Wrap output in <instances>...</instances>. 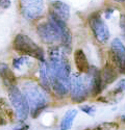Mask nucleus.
Masks as SVG:
<instances>
[{
    "instance_id": "f257e3e1",
    "label": "nucleus",
    "mask_w": 125,
    "mask_h": 130,
    "mask_svg": "<svg viewBox=\"0 0 125 130\" xmlns=\"http://www.w3.org/2000/svg\"><path fill=\"white\" fill-rule=\"evenodd\" d=\"M49 61L47 62L50 79V89L56 96L65 97L70 92L71 67L66 51L61 47L53 46L48 49Z\"/></svg>"
},
{
    "instance_id": "f03ea898",
    "label": "nucleus",
    "mask_w": 125,
    "mask_h": 130,
    "mask_svg": "<svg viewBox=\"0 0 125 130\" xmlns=\"http://www.w3.org/2000/svg\"><path fill=\"white\" fill-rule=\"evenodd\" d=\"M22 93L29 104V112L31 117L34 119L38 118L47 107V97L44 93V89L34 82H28L24 84Z\"/></svg>"
},
{
    "instance_id": "7ed1b4c3",
    "label": "nucleus",
    "mask_w": 125,
    "mask_h": 130,
    "mask_svg": "<svg viewBox=\"0 0 125 130\" xmlns=\"http://www.w3.org/2000/svg\"><path fill=\"white\" fill-rule=\"evenodd\" d=\"M13 47L18 53L22 54L24 56L34 57L40 60V62L45 61V53L43 48H41L39 45H37L26 35H22V34L17 35L13 42Z\"/></svg>"
},
{
    "instance_id": "20e7f679",
    "label": "nucleus",
    "mask_w": 125,
    "mask_h": 130,
    "mask_svg": "<svg viewBox=\"0 0 125 130\" xmlns=\"http://www.w3.org/2000/svg\"><path fill=\"white\" fill-rule=\"evenodd\" d=\"M89 95V86L87 78L80 73H74L70 77V96L73 102L81 103Z\"/></svg>"
},
{
    "instance_id": "39448f33",
    "label": "nucleus",
    "mask_w": 125,
    "mask_h": 130,
    "mask_svg": "<svg viewBox=\"0 0 125 130\" xmlns=\"http://www.w3.org/2000/svg\"><path fill=\"white\" fill-rule=\"evenodd\" d=\"M8 96H9V101L14 107L16 116L19 119V121L20 122L25 121L29 113V104L24 94L17 86H12V88L8 89Z\"/></svg>"
},
{
    "instance_id": "423d86ee",
    "label": "nucleus",
    "mask_w": 125,
    "mask_h": 130,
    "mask_svg": "<svg viewBox=\"0 0 125 130\" xmlns=\"http://www.w3.org/2000/svg\"><path fill=\"white\" fill-rule=\"evenodd\" d=\"M20 12L25 19L37 20L44 13V0H20Z\"/></svg>"
},
{
    "instance_id": "0eeeda50",
    "label": "nucleus",
    "mask_w": 125,
    "mask_h": 130,
    "mask_svg": "<svg viewBox=\"0 0 125 130\" xmlns=\"http://www.w3.org/2000/svg\"><path fill=\"white\" fill-rule=\"evenodd\" d=\"M37 32H38V36L40 37V39L43 41L45 44L53 45L57 42H60L58 28H57L56 24L50 19L47 22L41 23L38 26Z\"/></svg>"
},
{
    "instance_id": "6e6552de",
    "label": "nucleus",
    "mask_w": 125,
    "mask_h": 130,
    "mask_svg": "<svg viewBox=\"0 0 125 130\" xmlns=\"http://www.w3.org/2000/svg\"><path fill=\"white\" fill-rule=\"evenodd\" d=\"M89 24L95 39L102 44H105L110 39V30L105 22L102 20L99 14H94L89 19Z\"/></svg>"
},
{
    "instance_id": "1a4fd4ad",
    "label": "nucleus",
    "mask_w": 125,
    "mask_h": 130,
    "mask_svg": "<svg viewBox=\"0 0 125 130\" xmlns=\"http://www.w3.org/2000/svg\"><path fill=\"white\" fill-rule=\"evenodd\" d=\"M111 61L119 72L125 74V46L119 39H114L111 46Z\"/></svg>"
},
{
    "instance_id": "9d476101",
    "label": "nucleus",
    "mask_w": 125,
    "mask_h": 130,
    "mask_svg": "<svg viewBox=\"0 0 125 130\" xmlns=\"http://www.w3.org/2000/svg\"><path fill=\"white\" fill-rule=\"evenodd\" d=\"M86 78L89 86V93L92 96L99 95L104 88L101 79V71L98 70L96 67H90Z\"/></svg>"
},
{
    "instance_id": "9b49d317",
    "label": "nucleus",
    "mask_w": 125,
    "mask_h": 130,
    "mask_svg": "<svg viewBox=\"0 0 125 130\" xmlns=\"http://www.w3.org/2000/svg\"><path fill=\"white\" fill-rule=\"evenodd\" d=\"M49 15L58 18L64 22H67L70 18V7L66 3L59 1V0H54V1L50 2Z\"/></svg>"
},
{
    "instance_id": "f8f14e48",
    "label": "nucleus",
    "mask_w": 125,
    "mask_h": 130,
    "mask_svg": "<svg viewBox=\"0 0 125 130\" xmlns=\"http://www.w3.org/2000/svg\"><path fill=\"white\" fill-rule=\"evenodd\" d=\"M117 77H118L117 68L115 67V64L112 61H108L105 66H104L103 70L101 71V79H102L103 86L113 83L117 79Z\"/></svg>"
},
{
    "instance_id": "ddd939ff",
    "label": "nucleus",
    "mask_w": 125,
    "mask_h": 130,
    "mask_svg": "<svg viewBox=\"0 0 125 130\" xmlns=\"http://www.w3.org/2000/svg\"><path fill=\"white\" fill-rule=\"evenodd\" d=\"M0 77L8 89L12 86H17V78L14 72L4 62H0Z\"/></svg>"
},
{
    "instance_id": "4468645a",
    "label": "nucleus",
    "mask_w": 125,
    "mask_h": 130,
    "mask_svg": "<svg viewBox=\"0 0 125 130\" xmlns=\"http://www.w3.org/2000/svg\"><path fill=\"white\" fill-rule=\"evenodd\" d=\"M74 61H75V66L80 74L82 73L87 74L89 72L90 64H89V61H88V58L86 56L85 52L81 49H77L74 52Z\"/></svg>"
},
{
    "instance_id": "2eb2a0df",
    "label": "nucleus",
    "mask_w": 125,
    "mask_h": 130,
    "mask_svg": "<svg viewBox=\"0 0 125 130\" xmlns=\"http://www.w3.org/2000/svg\"><path fill=\"white\" fill-rule=\"evenodd\" d=\"M40 80L42 88L45 91L49 92L50 90V79L48 74V68H47V61H41L40 62Z\"/></svg>"
},
{
    "instance_id": "dca6fc26",
    "label": "nucleus",
    "mask_w": 125,
    "mask_h": 130,
    "mask_svg": "<svg viewBox=\"0 0 125 130\" xmlns=\"http://www.w3.org/2000/svg\"><path fill=\"white\" fill-rule=\"evenodd\" d=\"M0 108L2 109V111L4 113V117L7 118L10 122H15L16 121V118H17L16 112L13 109V107L9 105V103L7 102L6 99H4V98L0 99Z\"/></svg>"
},
{
    "instance_id": "f3484780",
    "label": "nucleus",
    "mask_w": 125,
    "mask_h": 130,
    "mask_svg": "<svg viewBox=\"0 0 125 130\" xmlns=\"http://www.w3.org/2000/svg\"><path fill=\"white\" fill-rule=\"evenodd\" d=\"M76 116H77L76 109H71V110L67 111L60 122V130H69L72 127L73 121H74Z\"/></svg>"
},
{
    "instance_id": "a211bd4d",
    "label": "nucleus",
    "mask_w": 125,
    "mask_h": 130,
    "mask_svg": "<svg viewBox=\"0 0 125 130\" xmlns=\"http://www.w3.org/2000/svg\"><path fill=\"white\" fill-rule=\"evenodd\" d=\"M29 63V58L27 56H21V57H18V58H15L14 61H13V66L15 69H22L24 66Z\"/></svg>"
},
{
    "instance_id": "6ab92c4d",
    "label": "nucleus",
    "mask_w": 125,
    "mask_h": 130,
    "mask_svg": "<svg viewBox=\"0 0 125 130\" xmlns=\"http://www.w3.org/2000/svg\"><path fill=\"white\" fill-rule=\"evenodd\" d=\"M99 127L102 130H117L119 128V125L114 122H106V123H102L101 125H99Z\"/></svg>"
},
{
    "instance_id": "aec40b11",
    "label": "nucleus",
    "mask_w": 125,
    "mask_h": 130,
    "mask_svg": "<svg viewBox=\"0 0 125 130\" xmlns=\"http://www.w3.org/2000/svg\"><path fill=\"white\" fill-rule=\"evenodd\" d=\"M80 109L85 112V113H87V115H89V116H94V113H95V107L94 106H92V105H81L80 106Z\"/></svg>"
},
{
    "instance_id": "412c9836",
    "label": "nucleus",
    "mask_w": 125,
    "mask_h": 130,
    "mask_svg": "<svg viewBox=\"0 0 125 130\" xmlns=\"http://www.w3.org/2000/svg\"><path fill=\"white\" fill-rule=\"evenodd\" d=\"M10 6V0H0V7L1 8H8Z\"/></svg>"
},
{
    "instance_id": "4be33fe9",
    "label": "nucleus",
    "mask_w": 125,
    "mask_h": 130,
    "mask_svg": "<svg viewBox=\"0 0 125 130\" xmlns=\"http://www.w3.org/2000/svg\"><path fill=\"white\" fill-rule=\"evenodd\" d=\"M120 26H121V29L123 31L124 36H125V15L120 16Z\"/></svg>"
},
{
    "instance_id": "5701e85b",
    "label": "nucleus",
    "mask_w": 125,
    "mask_h": 130,
    "mask_svg": "<svg viewBox=\"0 0 125 130\" xmlns=\"http://www.w3.org/2000/svg\"><path fill=\"white\" fill-rule=\"evenodd\" d=\"M6 123V121H5V117H4V113H3V111H2V109L0 108V126H2V125H4Z\"/></svg>"
},
{
    "instance_id": "b1692460",
    "label": "nucleus",
    "mask_w": 125,
    "mask_h": 130,
    "mask_svg": "<svg viewBox=\"0 0 125 130\" xmlns=\"http://www.w3.org/2000/svg\"><path fill=\"white\" fill-rule=\"evenodd\" d=\"M121 120H122V122L125 123V116H122V117H121Z\"/></svg>"
},
{
    "instance_id": "393cba45",
    "label": "nucleus",
    "mask_w": 125,
    "mask_h": 130,
    "mask_svg": "<svg viewBox=\"0 0 125 130\" xmlns=\"http://www.w3.org/2000/svg\"><path fill=\"white\" fill-rule=\"evenodd\" d=\"M115 1H117V2H124L125 0H115Z\"/></svg>"
},
{
    "instance_id": "a878e982",
    "label": "nucleus",
    "mask_w": 125,
    "mask_h": 130,
    "mask_svg": "<svg viewBox=\"0 0 125 130\" xmlns=\"http://www.w3.org/2000/svg\"><path fill=\"white\" fill-rule=\"evenodd\" d=\"M85 130H94V129H91V128H87V129H85Z\"/></svg>"
}]
</instances>
